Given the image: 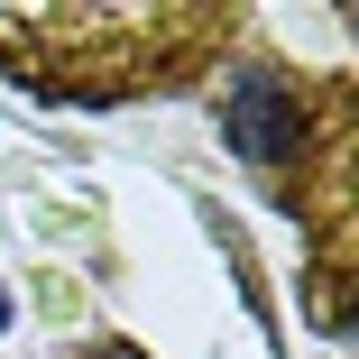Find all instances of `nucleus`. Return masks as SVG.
<instances>
[{
	"mask_svg": "<svg viewBox=\"0 0 359 359\" xmlns=\"http://www.w3.org/2000/svg\"><path fill=\"white\" fill-rule=\"evenodd\" d=\"M240 28V10H0V65L46 102H138L203 83Z\"/></svg>",
	"mask_w": 359,
	"mask_h": 359,
	"instance_id": "obj_1",
	"label": "nucleus"
}]
</instances>
